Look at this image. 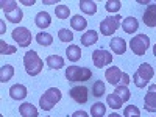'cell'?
<instances>
[{
	"instance_id": "29",
	"label": "cell",
	"mask_w": 156,
	"mask_h": 117,
	"mask_svg": "<svg viewBox=\"0 0 156 117\" xmlns=\"http://www.w3.org/2000/svg\"><path fill=\"white\" fill-rule=\"evenodd\" d=\"M92 94L94 97H97V98H100L103 94H105V83H103L101 80H97V81H94V84H92Z\"/></svg>"
},
{
	"instance_id": "41",
	"label": "cell",
	"mask_w": 156,
	"mask_h": 117,
	"mask_svg": "<svg viewBox=\"0 0 156 117\" xmlns=\"http://www.w3.org/2000/svg\"><path fill=\"white\" fill-rule=\"evenodd\" d=\"M137 117H140V115H137Z\"/></svg>"
},
{
	"instance_id": "7",
	"label": "cell",
	"mask_w": 156,
	"mask_h": 117,
	"mask_svg": "<svg viewBox=\"0 0 156 117\" xmlns=\"http://www.w3.org/2000/svg\"><path fill=\"white\" fill-rule=\"evenodd\" d=\"M129 47H131V51L134 55H137V56L145 55V51L150 47V37L147 34H137V36H134L131 39Z\"/></svg>"
},
{
	"instance_id": "36",
	"label": "cell",
	"mask_w": 156,
	"mask_h": 117,
	"mask_svg": "<svg viewBox=\"0 0 156 117\" xmlns=\"http://www.w3.org/2000/svg\"><path fill=\"white\" fill-rule=\"evenodd\" d=\"M22 3H23V5H27V6H31V5H34V0H31V2H27V0H22Z\"/></svg>"
},
{
	"instance_id": "4",
	"label": "cell",
	"mask_w": 156,
	"mask_h": 117,
	"mask_svg": "<svg viewBox=\"0 0 156 117\" xmlns=\"http://www.w3.org/2000/svg\"><path fill=\"white\" fill-rule=\"evenodd\" d=\"M105 78L106 81L112 86H128L131 78H129L128 73L122 72L117 66H112V67H108L106 72H105Z\"/></svg>"
},
{
	"instance_id": "23",
	"label": "cell",
	"mask_w": 156,
	"mask_h": 117,
	"mask_svg": "<svg viewBox=\"0 0 156 117\" xmlns=\"http://www.w3.org/2000/svg\"><path fill=\"white\" fill-rule=\"evenodd\" d=\"M45 62H47V66L50 67V69H61V67H64V59L61 58V56H58V55H50V56H47V59H45Z\"/></svg>"
},
{
	"instance_id": "35",
	"label": "cell",
	"mask_w": 156,
	"mask_h": 117,
	"mask_svg": "<svg viewBox=\"0 0 156 117\" xmlns=\"http://www.w3.org/2000/svg\"><path fill=\"white\" fill-rule=\"evenodd\" d=\"M72 117H87V112L86 111H75L72 114Z\"/></svg>"
},
{
	"instance_id": "32",
	"label": "cell",
	"mask_w": 156,
	"mask_h": 117,
	"mask_svg": "<svg viewBox=\"0 0 156 117\" xmlns=\"http://www.w3.org/2000/svg\"><path fill=\"white\" fill-rule=\"evenodd\" d=\"M16 50L14 45H8L5 41H0V55H14Z\"/></svg>"
},
{
	"instance_id": "39",
	"label": "cell",
	"mask_w": 156,
	"mask_h": 117,
	"mask_svg": "<svg viewBox=\"0 0 156 117\" xmlns=\"http://www.w3.org/2000/svg\"><path fill=\"white\" fill-rule=\"evenodd\" d=\"M153 55H154V58H156V44H154V47H153Z\"/></svg>"
},
{
	"instance_id": "17",
	"label": "cell",
	"mask_w": 156,
	"mask_h": 117,
	"mask_svg": "<svg viewBox=\"0 0 156 117\" xmlns=\"http://www.w3.org/2000/svg\"><path fill=\"white\" fill-rule=\"evenodd\" d=\"M137 28H139V22H137L136 17L129 16V17H125V19H123V22H122V30H123L125 33H128V34L136 33Z\"/></svg>"
},
{
	"instance_id": "5",
	"label": "cell",
	"mask_w": 156,
	"mask_h": 117,
	"mask_svg": "<svg viewBox=\"0 0 156 117\" xmlns=\"http://www.w3.org/2000/svg\"><path fill=\"white\" fill-rule=\"evenodd\" d=\"M153 75H154V69L148 62H144V64H140V66L137 67V70L134 72L133 81L137 87H144V86L148 84V81L153 78Z\"/></svg>"
},
{
	"instance_id": "38",
	"label": "cell",
	"mask_w": 156,
	"mask_h": 117,
	"mask_svg": "<svg viewBox=\"0 0 156 117\" xmlns=\"http://www.w3.org/2000/svg\"><path fill=\"white\" fill-rule=\"evenodd\" d=\"M0 33H2V34L5 33V23H3V22H2V30H0Z\"/></svg>"
},
{
	"instance_id": "16",
	"label": "cell",
	"mask_w": 156,
	"mask_h": 117,
	"mask_svg": "<svg viewBox=\"0 0 156 117\" xmlns=\"http://www.w3.org/2000/svg\"><path fill=\"white\" fill-rule=\"evenodd\" d=\"M27 87H25L23 84H14L9 87V97L12 100H23L25 97H27Z\"/></svg>"
},
{
	"instance_id": "13",
	"label": "cell",
	"mask_w": 156,
	"mask_h": 117,
	"mask_svg": "<svg viewBox=\"0 0 156 117\" xmlns=\"http://www.w3.org/2000/svg\"><path fill=\"white\" fill-rule=\"evenodd\" d=\"M144 23L147 27H156V3H150L147 9L144 11V17H142Z\"/></svg>"
},
{
	"instance_id": "24",
	"label": "cell",
	"mask_w": 156,
	"mask_h": 117,
	"mask_svg": "<svg viewBox=\"0 0 156 117\" xmlns=\"http://www.w3.org/2000/svg\"><path fill=\"white\" fill-rule=\"evenodd\" d=\"M66 55H67L69 61L75 62V61H78V59L81 58V48L78 47V45H69L67 50H66Z\"/></svg>"
},
{
	"instance_id": "8",
	"label": "cell",
	"mask_w": 156,
	"mask_h": 117,
	"mask_svg": "<svg viewBox=\"0 0 156 117\" xmlns=\"http://www.w3.org/2000/svg\"><path fill=\"white\" fill-rule=\"evenodd\" d=\"M120 14H115V16H109L106 19H103L100 22V31L103 36H111L115 33V30L119 28V23H120Z\"/></svg>"
},
{
	"instance_id": "6",
	"label": "cell",
	"mask_w": 156,
	"mask_h": 117,
	"mask_svg": "<svg viewBox=\"0 0 156 117\" xmlns=\"http://www.w3.org/2000/svg\"><path fill=\"white\" fill-rule=\"evenodd\" d=\"M92 76V72H90L87 67H80V66H69L66 69V78L69 81H87Z\"/></svg>"
},
{
	"instance_id": "1",
	"label": "cell",
	"mask_w": 156,
	"mask_h": 117,
	"mask_svg": "<svg viewBox=\"0 0 156 117\" xmlns=\"http://www.w3.org/2000/svg\"><path fill=\"white\" fill-rule=\"evenodd\" d=\"M23 67H25V72L30 76H36L42 72L44 61L39 58V55L34 50H30L23 55Z\"/></svg>"
},
{
	"instance_id": "2",
	"label": "cell",
	"mask_w": 156,
	"mask_h": 117,
	"mask_svg": "<svg viewBox=\"0 0 156 117\" xmlns=\"http://www.w3.org/2000/svg\"><path fill=\"white\" fill-rule=\"evenodd\" d=\"M2 5V9L5 12V17L8 22L11 23H19L22 19H23V12L22 9L17 6V2L16 0H2L0 2Z\"/></svg>"
},
{
	"instance_id": "26",
	"label": "cell",
	"mask_w": 156,
	"mask_h": 117,
	"mask_svg": "<svg viewBox=\"0 0 156 117\" xmlns=\"http://www.w3.org/2000/svg\"><path fill=\"white\" fill-rule=\"evenodd\" d=\"M114 94H115L117 97H119L123 103H125V101H128V100H129V97H131V92H129V89H128L126 86H115Z\"/></svg>"
},
{
	"instance_id": "25",
	"label": "cell",
	"mask_w": 156,
	"mask_h": 117,
	"mask_svg": "<svg viewBox=\"0 0 156 117\" xmlns=\"http://www.w3.org/2000/svg\"><path fill=\"white\" fill-rule=\"evenodd\" d=\"M36 42H37L39 45L47 47V45H50L51 42H53V36H51L50 33L41 31V33H37V34H36Z\"/></svg>"
},
{
	"instance_id": "19",
	"label": "cell",
	"mask_w": 156,
	"mask_h": 117,
	"mask_svg": "<svg viewBox=\"0 0 156 117\" xmlns=\"http://www.w3.org/2000/svg\"><path fill=\"white\" fill-rule=\"evenodd\" d=\"M70 27H72V30H76V31L86 30V27H87V20H86L84 17H81L80 14H76V16L70 17Z\"/></svg>"
},
{
	"instance_id": "3",
	"label": "cell",
	"mask_w": 156,
	"mask_h": 117,
	"mask_svg": "<svg viewBox=\"0 0 156 117\" xmlns=\"http://www.w3.org/2000/svg\"><path fill=\"white\" fill-rule=\"evenodd\" d=\"M61 97H62V94L58 87H50L39 98V106H41L42 111H50L55 108V105L61 100Z\"/></svg>"
},
{
	"instance_id": "22",
	"label": "cell",
	"mask_w": 156,
	"mask_h": 117,
	"mask_svg": "<svg viewBox=\"0 0 156 117\" xmlns=\"http://www.w3.org/2000/svg\"><path fill=\"white\" fill-rule=\"evenodd\" d=\"M12 76H14V67L11 64H5V66L0 67V81L2 83L9 81Z\"/></svg>"
},
{
	"instance_id": "33",
	"label": "cell",
	"mask_w": 156,
	"mask_h": 117,
	"mask_svg": "<svg viewBox=\"0 0 156 117\" xmlns=\"http://www.w3.org/2000/svg\"><path fill=\"white\" fill-rule=\"evenodd\" d=\"M137 115H140V109L134 105H128L123 109V117H137Z\"/></svg>"
},
{
	"instance_id": "15",
	"label": "cell",
	"mask_w": 156,
	"mask_h": 117,
	"mask_svg": "<svg viewBox=\"0 0 156 117\" xmlns=\"http://www.w3.org/2000/svg\"><path fill=\"white\" fill-rule=\"evenodd\" d=\"M109 47L115 55H123L126 51V42L122 37H112L111 42H109Z\"/></svg>"
},
{
	"instance_id": "28",
	"label": "cell",
	"mask_w": 156,
	"mask_h": 117,
	"mask_svg": "<svg viewBox=\"0 0 156 117\" xmlns=\"http://www.w3.org/2000/svg\"><path fill=\"white\" fill-rule=\"evenodd\" d=\"M106 103H108V106L112 108V109H119V108H122V105H123V101L117 97L114 92L106 95Z\"/></svg>"
},
{
	"instance_id": "10",
	"label": "cell",
	"mask_w": 156,
	"mask_h": 117,
	"mask_svg": "<svg viewBox=\"0 0 156 117\" xmlns=\"http://www.w3.org/2000/svg\"><path fill=\"white\" fill-rule=\"evenodd\" d=\"M92 61L95 67H105L112 62V55L105 48H97L92 53Z\"/></svg>"
},
{
	"instance_id": "34",
	"label": "cell",
	"mask_w": 156,
	"mask_h": 117,
	"mask_svg": "<svg viewBox=\"0 0 156 117\" xmlns=\"http://www.w3.org/2000/svg\"><path fill=\"white\" fill-rule=\"evenodd\" d=\"M120 6H122V3L119 2V0H108L106 5H105V9L108 12H117L120 9Z\"/></svg>"
},
{
	"instance_id": "31",
	"label": "cell",
	"mask_w": 156,
	"mask_h": 117,
	"mask_svg": "<svg viewBox=\"0 0 156 117\" xmlns=\"http://www.w3.org/2000/svg\"><path fill=\"white\" fill-rule=\"evenodd\" d=\"M55 14H56V17L58 19H67L69 17V14H70V9H69V6L67 5H56V8H55Z\"/></svg>"
},
{
	"instance_id": "40",
	"label": "cell",
	"mask_w": 156,
	"mask_h": 117,
	"mask_svg": "<svg viewBox=\"0 0 156 117\" xmlns=\"http://www.w3.org/2000/svg\"><path fill=\"white\" fill-rule=\"evenodd\" d=\"M47 117H51V115H47Z\"/></svg>"
},
{
	"instance_id": "18",
	"label": "cell",
	"mask_w": 156,
	"mask_h": 117,
	"mask_svg": "<svg viewBox=\"0 0 156 117\" xmlns=\"http://www.w3.org/2000/svg\"><path fill=\"white\" fill-rule=\"evenodd\" d=\"M98 41V33L95 31V30H89V31H86L83 36H81V44L84 45V47H89V45H92V44H95Z\"/></svg>"
},
{
	"instance_id": "11",
	"label": "cell",
	"mask_w": 156,
	"mask_h": 117,
	"mask_svg": "<svg viewBox=\"0 0 156 117\" xmlns=\"http://www.w3.org/2000/svg\"><path fill=\"white\" fill-rule=\"evenodd\" d=\"M69 95L76 101L80 103V105H83V103H86L89 100V89L86 86H73L70 90H69Z\"/></svg>"
},
{
	"instance_id": "37",
	"label": "cell",
	"mask_w": 156,
	"mask_h": 117,
	"mask_svg": "<svg viewBox=\"0 0 156 117\" xmlns=\"http://www.w3.org/2000/svg\"><path fill=\"white\" fill-rule=\"evenodd\" d=\"M108 117H120V115H119V114H115V112H111Z\"/></svg>"
},
{
	"instance_id": "27",
	"label": "cell",
	"mask_w": 156,
	"mask_h": 117,
	"mask_svg": "<svg viewBox=\"0 0 156 117\" xmlns=\"http://www.w3.org/2000/svg\"><path fill=\"white\" fill-rule=\"evenodd\" d=\"M105 112H106V106H105V103H101V101H97L90 106V114H92V117H103Z\"/></svg>"
},
{
	"instance_id": "30",
	"label": "cell",
	"mask_w": 156,
	"mask_h": 117,
	"mask_svg": "<svg viewBox=\"0 0 156 117\" xmlns=\"http://www.w3.org/2000/svg\"><path fill=\"white\" fill-rule=\"evenodd\" d=\"M58 39L61 42H72L73 41V33L69 28H61L58 31Z\"/></svg>"
},
{
	"instance_id": "14",
	"label": "cell",
	"mask_w": 156,
	"mask_h": 117,
	"mask_svg": "<svg viewBox=\"0 0 156 117\" xmlns=\"http://www.w3.org/2000/svg\"><path fill=\"white\" fill-rule=\"evenodd\" d=\"M34 23H36V27L37 28H41V30H45L50 27V23H51V17L48 12L45 11H41V12H37L36 17H34Z\"/></svg>"
},
{
	"instance_id": "9",
	"label": "cell",
	"mask_w": 156,
	"mask_h": 117,
	"mask_svg": "<svg viewBox=\"0 0 156 117\" xmlns=\"http://www.w3.org/2000/svg\"><path fill=\"white\" fill-rule=\"evenodd\" d=\"M12 39L19 44V47H28L31 44V31L27 27H17L11 33Z\"/></svg>"
},
{
	"instance_id": "12",
	"label": "cell",
	"mask_w": 156,
	"mask_h": 117,
	"mask_svg": "<svg viewBox=\"0 0 156 117\" xmlns=\"http://www.w3.org/2000/svg\"><path fill=\"white\" fill-rule=\"evenodd\" d=\"M144 109L148 112H156V84L148 87V92L144 97Z\"/></svg>"
},
{
	"instance_id": "20",
	"label": "cell",
	"mask_w": 156,
	"mask_h": 117,
	"mask_svg": "<svg viewBox=\"0 0 156 117\" xmlns=\"http://www.w3.org/2000/svg\"><path fill=\"white\" fill-rule=\"evenodd\" d=\"M19 112L22 117H37V109L31 103H22L19 106Z\"/></svg>"
},
{
	"instance_id": "21",
	"label": "cell",
	"mask_w": 156,
	"mask_h": 117,
	"mask_svg": "<svg viewBox=\"0 0 156 117\" xmlns=\"http://www.w3.org/2000/svg\"><path fill=\"white\" fill-rule=\"evenodd\" d=\"M78 6H80V9L84 12V14H95L97 12V5H95V2H92V0H80Z\"/></svg>"
}]
</instances>
